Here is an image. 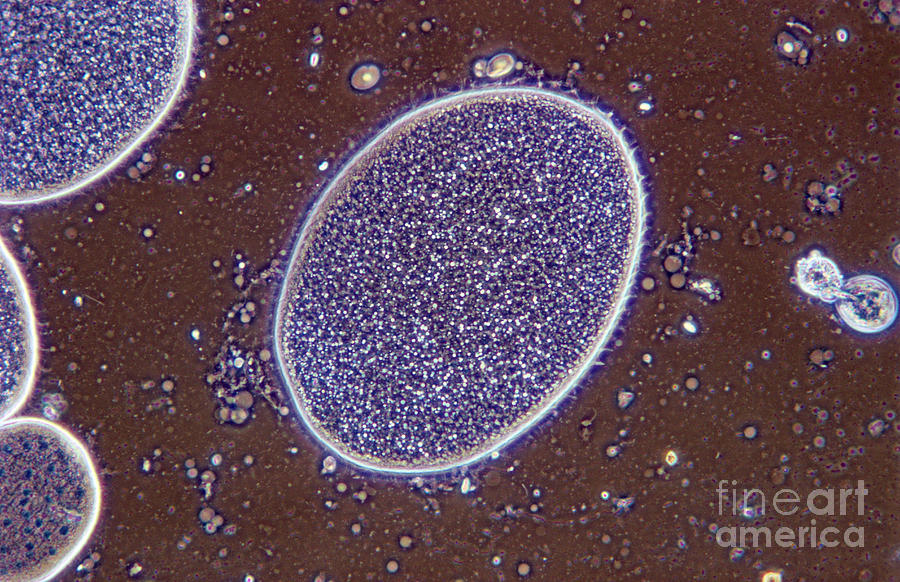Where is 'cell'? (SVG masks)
<instances>
[{
    "label": "cell",
    "mask_w": 900,
    "mask_h": 582,
    "mask_svg": "<svg viewBox=\"0 0 900 582\" xmlns=\"http://www.w3.org/2000/svg\"><path fill=\"white\" fill-rule=\"evenodd\" d=\"M836 300L841 318L859 332H879L887 328L897 314L894 290L877 276L850 278L842 284Z\"/></svg>",
    "instance_id": "cell-4"
},
{
    "label": "cell",
    "mask_w": 900,
    "mask_h": 582,
    "mask_svg": "<svg viewBox=\"0 0 900 582\" xmlns=\"http://www.w3.org/2000/svg\"><path fill=\"white\" fill-rule=\"evenodd\" d=\"M546 94H547V93H546ZM550 95H553V94H550ZM554 96H557V95H554ZM557 97L563 98V97H561V96H557ZM563 99H566V98H563ZM566 100H569V99H566ZM569 101H571V100H569ZM571 102H573V101H571ZM573 103H576V102H573ZM576 104H578V103H576ZM578 105H580V104H578ZM580 106H582V105H580ZM582 107L586 108L585 106H582ZM586 109H588V108H586ZM588 110H590V109H588ZM590 111L593 112L592 110H590ZM593 113L596 114L595 112H593ZM596 115L599 116L601 119H603L610 127H612V126H611L604 118H602V117H601L600 115H598V114H596ZM612 128H613V127H612ZM613 130H614V128H613ZM614 131H615V130H614ZM615 132H616V131H615ZM616 133H617V132H616ZM617 135H618V134H617ZM618 136H619V135H618Z\"/></svg>",
    "instance_id": "cell-7"
},
{
    "label": "cell",
    "mask_w": 900,
    "mask_h": 582,
    "mask_svg": "<svg viewBox=\"0 0 900 582\" xmlns=\"http://www.w3.org/2000/svg\"><path fill=\"white\" fill-rule=\"evenodd\" d=\"M782 574L777 571H767L762 575V581H781Z\"/></svg>",
    "instance_id": "cell-6"
},
{
    "label": "cell",
    "mask_w": 900,
    "mask_h": 582,
    "mask_svg": "<svg viewBox=\"0 0 900 582\" xmlns=\"http://www.w3.org/2000/svg\"><path fill=\"white\" fill-rule=\"evenodd\" d=\"M101 491L82 443L44 419L1 426V581H45L90 538Z\"/></svg>",
    "instance_id": "cell-2"
},
{
    "label": "cell",
    "mask_w": 900,
    "mask_h": 582,
    "mask_svg": "<svg viewBox=\"0 0 900 582\" xmlns=\"http://www.w3.org/2000/svg\"><path fill=\"white\" fill-rule=\"evenodd\" d=\"M188 26L178 1H2L1 194L69 185L143 130L174 89Z\"/></svg>",
    "instance_id": "cell-1"
},
{
    "label": "cell",
    "mask_w": 900,
    "mask_h": 582,
    "mask_svg": "<svg viewBox=\"0 0 900 582\" xmlns=\"http://www.w3.org/2000/svg\"><path fill=\"white\" fill-rule=\"evenodd\" d=\"M796 271L799 286L806 293L824 301L836 300L842 278L833 261L819 255L810 256L798 262Z\"/></svg>",
    "instance_id": "cell-5"
},
{
    "label": "cell",
    "mask_w": 900,
    "mask_h": 582,
    "mask_svg": "<svg viewBox=\"0 0 900 582\" xmlns=\"http://www.w3.org/2000/svg\"><path fill=\"white\" fill-rule=\"evenodd\" d=\"M34 365L28 300L17 270L1 249V419L6 420L23 402Z\"/></svg>",
    "instance_id": "cell-3"
}]
</instances>
